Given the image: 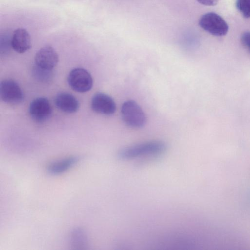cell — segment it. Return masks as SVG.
<instances>
[{
	"mask_svg": "<svg viewBox=\"0 0 250 250\" xmlns=\"http://www.w3.org/2000/svg\"><path fill=\"white\" fill-rule=\"evenodd\" d=\"M167 149V144L161 141H152L126 146L117 153L120 160H128L142 157L162 154Z\"/></svg>",
	"mask_w": 250,
	"mask_h": 250,
	"instance_id": "1",
	"label": "cell"
},
{
	"mask_svg": "<svg viewBox=\"0 0 250 250\" xmlns=\"http://www.w3.org/2000/svg\"><path fill=\"white\" fill-rule=\"evenodd\" d=\"M121 114L124 122L130 127L140 128L146 123V114L134 101L129 100L124 103L121 108Z\"/></svg>",
	"mask_w": 250,
	"mask_h": 250,
	"instance_id": "2",
	"label": "cell"
},
{
	"mask_svg": "<svg viewBox=\"0 0 250 250\" xmlns=\"http://www.w3.org/2000/svg\"><path fill=\"white\" fill-rule=\"evenodd\" d=\"M199 25L205 31L212 35H225L229 30L226 21L219 15L209 12L203 15L200 19Z\"/></svg>",
	"mask_w": 250,
	"mask_h": 250,
	"instance_id": "3",
	"label": "cell"
},
{
	"mask_svg": "<svg viewBox=\"0 0 250 250\" xmlns=\"http://www.w3.org/2000/svg\"><path fill=\"white\" fill-rule=\"evenodd\" d=\"M68 83L74 91L80 93L86 92L92 87L93 79L90 74L83 68H75L69 72Z\"/></svg>",
	"mask_w": 250,
	"mask_h": 250,
	"instance_id": "4",
	"label": "cell"
},
{
	"mask_svg": "<svg viewBox=\"0 0 250 250\" xmlns=\"http://www.w3.org/2000/svg\"><path fill=\"white\" fill-rule=\"evenodd\" d=\"M0 97L5 103L17 104L22 102L24 94L19 85L12 80H4L0 83Z\"/></svg>",
	"mask_w": 250,
	"mask_h": 250,
	"instance_id": "5",
	"label": "cell"
},
{
	"mask_svg": "<svg viewBox=\"0 0 250 250\" xmlns=\"http://www.w3.org/2000/svg\"><path fill=\"white\" fill-rule=\"evenodd\" d=\"M29 112L33 120L38 123H43L50 118L52 109L48 100L41 97L36 98L31 102Z\"/></svg>",
	"mask_w": 250,
	"mask_h": 250,
	"instance_id": "6",
	"label": "cell"
},
{
	"mask_svg": "<svg viewBox=\"0 0 250 250\" xmlns=\"http://www.w3.org/2000/svg\"><path fill=\"white\" fill-rule=\"evenodd\" d=\"M59 57L55 49L50 45L42 47L36 54L35 65L48 70H52L57 65Z\"/></svg>",
	"mask_w": 250,
	"mask_h": 250,
	"instance_id": "7",
	"label": "cell"
},
{
	"mask_svg": "<svg viewBox=\"0 0 250 250\" xmlns=\"http://www.w3.org/2000/svg\"><path fill=\"white\" fill-rule=\"evenodd\" d=\"M92 110L99 114L111 115L115 113L116 106L113 99L103 93H97L92 97L91 102Z\"/></svg>",
	"mask_w": 250,
	"mask_h": 250,
	"instance_id": "8",
	"label": "cell"
},
{
	"mask_svg": "<svg viewBox=\"0 0 250 250\" xmlns=\"http://www.w3.org/2000/svg\"><path fill=\"white\" fill-rule=\"evenodd\" d=\"M11 43L12 48L19 53L25 52L31 46L30 35L23 28H18L14 31Z\"/></svg>",
	"mask_w": 250,
	"mask_h": 250,
	"instance_id": "9",
	"label": "cell"
},
{
	"mask_svg": "<svg viewBox=\"0 0 250 250\" xmlns=\"http://www.w3.org/2000/svg\"><path fill=\"white\" fill-rule=\"evenodd\" d=\"M56 106L67 113H74L78 110L79 103L75 97L67 92L58 93L55 98Z\"/></svg>",
	"mask_w": 250,
	"mask_h": 250,
	"instance_id": "10",
	"label": "cell"
},
{
	"mask_svg": "<svg viewBox=\"0 0 250 250\" xmlns=\"http://www.w3.org/2000/svg\"><path fill=\"white\" fill-rule=\"evenodd\" d=\"M70 246L73 250L86 249L88 246V238L85 230L80 227L74 228L69 236Z\"/></svg>",
	"mask_w": 250,
	"mask_h": 250,
	"instance_id": "11",
	"label": "cell"
},
{
	"mask_svg": "<svg viewBox=\"0 0 250 250\" xmlns=\"http://www.w3.org/2000/svg\"><path fill=\"white\" fill-rule=\"evenodd\" d=\"M77 156H71L50 164L47 168L48 172L53 175L62 174L72 167L79 161Z\"/></svg>",
	"mask_w": 250,
	"mask_h": 250,
	"instance_id": "12",
	"label": "cell"
},
{
	"mask_svg": "<svg viewBox=\"0 0 250 250\" xmlns=\"http://www.w3.org/2000/svg\"><path fill=\"white\" fill-rule=\"evenodd\" d=\"M32 73L35 78L42 82L50 81L53 76L52 70L44 69L36 65L33 67Z\"/></svg>",
	"mask_w": 250,
	"mask_h": 250,
	"instance_id": "13",
	"label": "cell"
},
{
	"mask_svg": "<svg viewBox=\"0 0 250 250\" xmlns=\"http://www.w3.org/2000/svg\"><path fill=\"white\" fill-rule=\"evenodd\" d=\"M236 6L245 18H250V0H236Z\"/></svg>",
	"mask_w": 250,
	"mask_h": 250,
	"instance_id": "14",
	"label": "cell"
},
{
	"mask_svg": "<svg viewBox=\"0 0 250 250\" xmlns=\"http://www.w3.org/2000/svg\"><path fill=\"white\" fill-rule=\"evenodd\" d=\"M241 42L242 44L250 52V32H244L241 36Z\"/></svg>",
	"mask_w": 250,
	"mask_h": 250,
	"instance_id": "15",
	"label": "cell"
},
{
	"mask_svg": "<svg viewBox=\"0 0 250 250\" xmlns=\"http://www.w3.org/2000/svg\"><path fill=\"white\" fill-rule=\"evenodd\" d=\"M11 38L9 39L6 37H4V39L1 37L0 38V52L1 53H5L7 52L9 49L10 46H11Z\"/></svg>",
	"mask_w": 250,
	"mask_h": 250,
	"instance_id": "16",
	"label": "cell"
},
{
	"mask_svg": "<svg viewBox=\"0 0 250 250\" xmlns=\"http://www.w3.org/2000/svg\"><path fill=\"white\" fill-rule=\"evenodd\" d=\"M200 3L207 6H214L217 4L218 0H197Z\"/></svg>",
	"mask_w": 250,
	"mask_h": 250,
	"instance_id": "17",
	"label": "cell"
}]
</instances>
